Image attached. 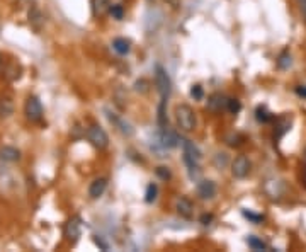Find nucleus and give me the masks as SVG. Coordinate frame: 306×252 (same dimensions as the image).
<instances>
[{
  "instance_id": "f257e3e1",
  "label": "nucleus",
  "mask_w": 306,
  "mask_h": 252,
  "mask_svg": "<svg viewBox=\"0 0 306 252\" xmlns=\"http://www.w3.org/2000/svg\"><path fill=\"white\" fill-rule=\"evenodd\" d=\"M181 142H182V150H184V162H186L191 176H194V174L199 172V162L202 161V153L189 138H184Z\"/></svg>"
},
{
  "instance_id": "f03ea898",
  "label": "nucleus",
  "mask_w": 306,
  "mask_h": 252,
  "mask_svg": "<svg viewBox=\"0 0 306 252\" xmlns=\"http://www.w3.org/2000/svg\"><path fill=\"white\" fill-rule=\"evenodd\" d=\"M176 121L181 132H192L196 128V113L191 106L179 104L176 108Z\"/></svg>"
},
{
  "instance_id": "7ed1b4c3",
  "label": "nucleus",
  "mask_w": 306,
  "mask_h": 252,
  "mask_svg": "<svg viewBox=\"0 0 306 252\" xmlns=\"http://www.w3.org/2000/svg\"><path fill=\"white\" fill-rule=\"evenodd\" d=\"M155 84H157L160 99L167 101L170 92H172V80H170V75L167 74V70H165L162 65L155 67Z\"/></svg>"
},
{
  "instance_id": "20e7f679",
  "label": "nucleus",
  "mask_w": 306,
  "mask_h": 252,
  "mask_svg": "<svg viewBox=\"0 0 306 252\" xmlns=\"http://www.w3.org/2000/svg\"><path fill=\"white\" fill-rule=\"evenodd\" d=\"M87 138H89V142L94 145L97 150H104L109 147L108 133H106L104 128L99 124H90L89 128H87Z\"/></svg>"
},
{
  "instance_id": "39448f33",
  "label": "nucleus",
  "mask_w": 306,
  "mask_h": 252,
  "mask_svg": "<svg viewBox=\"0 0 306 252\" xmlns=\"http://www.w3.org/2000/svg\"><path fill=\"white\" fill-rule=\"evenodd\" d=\"M24 114L29 121L32 123H38L43 118V104L41 101L36 98V96H29L26 99V104H24Z\"/></svg>"
},
{
  "instance_id": "423d86ee",
  "label": "nucleus",
  "mask_w": 306,
  "mask_h": 252,
  "mask_svg": "<svg viewBox=\"0 0 306 252\" xmlns=\"http://www.w3.org/2000/svg\"><path fill=\"white\" fill-rule=\"evenodd\" d=\"M250 169H252V164L245 155H238V157H235V161L231 162V174H233V177H236V179L247 177L250 172Z\"/></svg>"
},
{
  "instance_id": "0eeeda50",
  "label": "nucleus",
  "mask_w": 306,
  "mask_h": 252,
  "mask_svg": "<svg viewBox=\"0 0 306 252\" xmlns=\"http://www.w3.org/2000/svg\"><path fill=\"white\" fill-rule=\"evenodd\" d=\"M82 235V224L79 218H70V220L65 224V239L72 244H75L77 240L80 239Z\"/></svg>"
},
{
  "instance_id": "6e6552de",
  "label": "nucleus",
  "mask_w": 306,
  "mask_h": 252,
  "mask_svg": "<svg viewBox=\"0 0 306 252\" xmlns=\"http://www.w3.org/2000/svg\"><path fill=\"white\" fill-rule=\"evenodd\" d=\"M197 196L204 201L213 200L216 196V184L210 181V179H204V181L197 184Z\"/></svg>"
},
{
  "instance_id": "1a4fd4ad",
  "label": "nucleus",
  "mask_w": 306,
  "mask_h": 252,
  "mask_svg": "<svg viewBox=\"0 0 306 252\" xmlns=\"http://www.w3.org/2000/svg\"><path fill=\"white\" fill-rule=\"evenodd\" d=\"M108 118H109V121L111 123H113L116 128L119 130L121 133L123 135H126V137H131V135L134 133V130H133V126H131L128 121H124L123 118H121V116H118L116 113H109L108 111Z\"/></svg>"
},
{
  "instance_id": "9d476101",
  "label": "nucleus",
  "mask_w": 306,
  "mask_h": 252,
  "mask_svg": "<svg viewBox=\"0 0 306 252\" xmlns=\"http://www.w3.org/2000/svg\"><path fill=\"white\" fill-rule=\"evenodd\" d=\"M176 210H177V213L182 218H186V220H191L192 213H194V205H192V201L189 200V198L181 196L177 200V203H176Z\"/></svg>"
},
{
  "instance_id": "9b49d317",
  "label": "nucleus",
  "mask_w": 306,
  "mask_h": 252,
  "mask_svg": "<svg viewBox=\"0 0 306 252\" xmlns=\"http://www.w3.org/2000/svg\"><path fill=\"white\" fill-rule=\"evenodd\" d=\"M160 142H162L165 148H174V147H177L181 140H179L176 132H172V130H168V128H163V130H160Z\"/></svg>"
},
{
  "instance_id": "f8f14e48",
  "label": "nucleus",
  "mask_w": 306,
  "mask_h": 252,
  "mask_svg": "<svg viewBox=\"0 0 306 252\" xmlns=\"http://www.w3.org/2000/svg\"><path fill=\"white\" fill-rule=\"evenodd\" d=\"M106 187H108V179H104V177L95 179L89 187V196L92 198V200H97V198H100L102 195H104Z\"/></svg>"
},
{
  "instance_id": "ddd939ff",
  "label": "nucleus",
  "mask_w": 306,
  "mask_h": 252,
  "mask_svg": "<svg viewBox=\"0 0 306 252\" xmlns=\"http://www.w3.org/2000/svg\"><path fill=\"white\" fill-rule=\"evenodd\" d=\"M226 98L221 94H213L210 101H208V109L213 113H221L223 109H226Z\"/></svg>"
},
{
  "instance_id": "4468645a",
  "label": "nucleus",
  "mask_w": 306,
  "mask_h": 252,
  "mask_svg": "<svg viewBox=\"0 0 306 252\" xmlns=\"http://www.w3.org/2000/svg\"><path fill=\"white\" fill-rule=\"evenodd\" d=\"M0 159L6 162H17L21 159V152L14 147H2L0 148Z\"/></svg>"
},
{
  "instance_id": "2eb2a0df",
  "label": "nucleus",
  "mask_w": 306,
  "mask_h": 252,
  "mask_svg": "<svg viewBox=\"0 0 306 252\" xmlns=\"http://www.w3.org/2000/svg\"><path fill=\"white\" fill-rule=\"evenodd\" d=\"M158 126L160 130L168 128V118H167V101L160 99V106H158V116H157Z\"/></svg>"
},
{
  "instance_id": "dca6fc26",
  "label": "nucleus",
  "mask_w": 306,
  "mask_h": 252,
  "mask_svg": "<svg viewBox=\"0 0 306 252\" xmlns=\"http://www.w3.org/2000/svg\"><path fill=\"white\" fill-rule=\"evenodd\" d=\"M291 128V121L288 118H279L278 123H276V130H274V140H279L286 132H289Z\"/></svg>"
},
{
  "instance_id": "f3484780",
  "label": "nucleus",
  "mask_w": 306,
  "mask_h": 252,
  "mask_svg": "<svg viewBox=\"0 0 306 252\" xmlns=\"http://www.w3.org/2000/svg\"><path fill=\"white\" fill-rule=\"evenodd\" d=\"M14 113V103L11 98H0V118H9Z\"/></svg>"
},
{
  "instance_id": "a211bd4d",
  "label": "nucleus",
  "mask_w": 306,
  "mask_h": 252,
  "mask_svg": "<svg viewBox=\"0 0 306 252\" xmlns=\"http://www.w3.org/2000/svg\"><path fill=\"white\" fill-rule=\"evenodd\" d=\"M111 9L109 0H92V11H94V16H104Z\"/></svg>"
},
{
  "instance_id": "6ab92c4d",
  "label": "nucleus",
  "mask_w": 306,
  "mask_h": 252,
  "mask_svg": "<svg viewBox=\"0 0 306 252\" xmlns=\"http://www.w3.org/2000/svg\"><path fill=\"white\" fill-rule=\"evenodd\" d=\"M113 48L116 53H119V55H128L131 50V43L128 40H124V38H116L113 41Z\"/></svg>"
},
{
  "instance_id": "aec40b11",
  "label": "nucleus",
  "mask_w": 306,
  "mask_h": 252,
  "mask_svg": "<svg viewBox=\"0 0 306 252\" xmlns=\"http://www.w3.org/2000/svg\"><path fill=\"white\" fill-rule=\"evenodd\" d=\"M240 109H242V103L236 98H230L226 101V111L230 114H238L240 113Z\"/></svg>"
},
{
  "instance_id": "412c9836",
  "label": "nucleus",
  "mask_w": 306,
  "mask_h": 252,
  "mask_svg": "<svg viewBox=\"0 0 306 252\" xmlns=\"http://www.w3.org/2000/svg\"><path fill=\"white\" fill-rule=\"evenodd\" d=\"M157 195H158V187L157 184H148L147 186V193H145V201L147 203H153L155 200H157Z\"/></svg>"
},
{
  "instance_id": "4be33fe9",
  "label": "nucleus",
  "mask_w": 306,
  "mask_h": 252,
  "mask_svg": "<svg viewBox=\"0 0 306 252\" xmlns=\"http://www.w3.org/2000/svg\"><path fill=\"white\" fill-rule=\"evenodd\" d=\"M278 67L281 70H286V69H289L291 67V55H289V51H283L279 55V58H278Z\"/></svg>"
},
{
  "instance_id": "5701e85b",
  "label": "nucleus",
  "mask_w": 306,
  "mask_h": 252,
  "mask_svg": "<svg viewBox=\"0 0 306 252\" xmlns=\"http://www.w3.org/2000/svg\"><path fill=\"white\" fill-rule=\"evenodd\" d=\"M247 244H249L254 250H265L267 249L265 242L260 240V239H257V237H249V239H247Z\"/></svg>"
},
{
  "instance_id": "b1692460",
  "label": "nucleus",
  "mask_w": 306,
  "mask_h": 252,
  "mask_svg": "<svg viewBox=\"0 0 306 252\" xmlns=\"http://www.w3.org/2000/svg\"><path fill=\"white\" fill-rule=\"evenodd\" d=\"M255 118H257V121H260V123H267V121L272 119V116H270V113H267L265 108L259 106L257 111H255Z\"/></svg>"
},
{
  "instance_id": "393cba45",
  "label": "nucleus",
  "mask_w": 306,
  "mask_h": 252,
  "mask_svg": "<svg viewBox=\"0 0 306 252\" xmlns=\"http://www.w3.org/2000/svg\"><path fill=\"white\" fill-rule=\"evenodd\" d=\"M109 12H111V16H113L114 19H118V21H121V19L124 17V9H123V6H111Z\"/></svg>"
},
{
  "instance_id": "a878e982",
  "label": "nucleus",
  "mask_w": 306,
  "mask_h": 252,
  "mask_svg": "<svg viewBox=\"0 0 306 252\" xmlns=\"http://www.w3.org/2000/svg\"><path fill=\"white\" fill-rule=\"evenodd\" d=\"M244 216L249 218V220L254 222V224H260V222H264V215H255V213H252V211H244Z\"/></svg>"
},
{
  "instance_id": "bb28decb",
  "label": "nucleus",
  "mask_w": 306,
  "mask_h": 252,
  "mask_svg": "<svg viewBox=\"0 0 306 252\" xmlns=\"http://www.w3.org/2000/svg\"><path fill=\"white\" fill-rule=\"evenodd\" d=\"M242 138L240 135H230V137H226V143L230 145V147H238V145L242 143Z\"/></svg>"
},
{
  "instance_id": "cd10ccee",
  "label": "nucleus",
  "mask_w": 306,
  "mask_h": 252,
  "mask_svg": "<svg viewBox=\"0 0 306 252\" xmlns=\"http://www.w3.org/2000/svg\"><path fill=\"white\" fill-rule=\"evenodd\" d=\"M191 96H192L194 99L201 101V99H202V96H204L202 87H201V85H192V89H191Z\"/></svg>"
},
{
  "instance_id": "c85d7f7f",
  "label": "nucleus",
  "mask_w": 306,
  "mask_h": 252,
  "mask_svg": "<svg viewBox=\"0 0 306 252\" xmlns=\"http://www.w3.org/2000/svg\"><path fill=\"white\" fill-rule=\"evenodd\" d=\"M157 176H158L160 179H163V181L170 179V171H168V167H163V166L157 167Z\"/></svg>"
},
{
  "instance_id": "c756f323",
  "label": "nucleus",
  "mask_w": 306,
  "mask_h": 252,
  "mask_svg": "<svg viewBox=\"0 0 306 252\" xmlns=\"http://www.w3.org/2000/svg\"><path fill=\"white\" fill-rule=\"evenodd\" d=\"M94 244L97 247H100L102 250H109V244H108V242H104V239H102V237H99V235L94 237Z\"/></svg>"
},
{
  "instance_id": "7c9ffc66",
  "label": "nucleus",
  "mask_w": 306,
  "mask_h": 252,
  "mask_svg": "<svg viewBox=\"0 0 306 252\" xmlns=\"http://www.w3.org/2000/svg\"><path fill=\"white\" fill-rule=\"evenodd\" d=\"M199 222H201L202 225H210L213 222V215H211V213H204V215L199 218Z\"/></svg>"
},
{
  "instance_id": "2f4dec72",
  "label": "nucleus",
  "mask_w": 306,
  "mask_h": 252,
  "mask_svg": "<svg viewBox=\"0 0 306 252\" xmlns=\"http://www.w3.org/2000/svg\"><path fill=\"white\" fill-rule=\"evenodd\" d=\"M148 82L147 80H138V82H136V90H142V92H147L148 90Z\"/></svg>"
},
{
  "instance_id": "473e14b6",
  "label": "nucleus",
  "mask_w": 306,
  "mask_h": 252,
  "mask_svg": "<svg viewBox=\"0 0 306 252\" xmlns=\"http://www.w3.org/2000/svg\"><path fill=\"white\" fill-rule=\"evenodd\" d=\"M167 6H170L174 9V11H177V9H181V0H163Z\"/></svg>"
},
{
  "instance_id": "72a5a7b5",
  "label": "nucleus",
  "mask_w": 306,
  "mask_h": 252,
  "mask_svg": "<svg viewBox=\"0 0 306 252\" xmlns=\"http://www.w3.org/2000/svg\"><path fill=\"white\" fill-rule=\"evenodd\" d=\"M296 94L301 96V98H306V85H298V87H296Z\"/></svg>"
},
{
  "instance_id": "f704fd0d",
  "label": "nucleus",
  "mask_w": 306,
  "mask_h": 252,
  "mask_svg": "<svg viewBox=\"0 0 306 252\" xmlns=\"http://www.w3.org/2000/svg\"><path fill=\"white\" fill-rule=\"evenodd\" d=\"M298 2H299L301 12H303V16H304V19H306V0H298Z\"/></svg>"
},
{
  "instance_id": "c9c22d12",
  "label": "nucleus",
  "mask_w": 306,
  "mask_h": 252,
  "mask_svg": "<svg viewBox=\"0 0 306 252\" xmlns=\"http://www.w3.org/2000/svg\"><path fill=\"white\" fill-rule=\"evenodd\" d=\"M0 67H2V55H0Z\"/></svg>"
},
{
  "instance_id": "e433bc0d",
  "label": "nucleus",
  "mask_w": 306,
  "mask_h": 252,
  "mask_svg": "<svg viewBox=\"0 0 306 252\" xmlns=\"http://www.w3.org/2000/svg\"><path fill=\"white\" fill-rule=\"evenodd\" d=\"M148 2H150V4H153V2H155V0H148Z\"/></svg>"
}]
</instances>
